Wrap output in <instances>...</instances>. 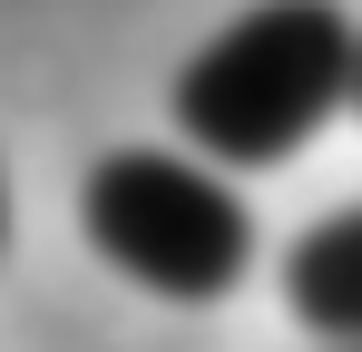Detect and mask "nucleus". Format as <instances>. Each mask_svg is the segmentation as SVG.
Here are the masks:
<instances>
[{
    "mask_svg": "<svg viewBox=\"0 0 362 352\" xmlns=\"http://www.w3.org/2000/svg\"><path fill=\"white\" fill-rule=\"evenodd\" d=\"M78 235L157 303H226L255 274V206L235 176L167 147H108L78 176Z\"/></svg>",
    "mask_w": 362,
    "mask_h": 352,
    "instance_id": "2",
    "label": "nucleus"
},
{
    "mask_svg": "<svg viewBox=\"0 0 362 352\" xmlns=\"http://www.w3.org/2000/svg\"><path fill=\"white\" fill-rule=\"evenodd\" d=\"M353 40L343 0H255L177 69V137L216 167H284L333 108H353Z\"/></svg>",
    "mask_w": 362,
    "mask_h": 352,
    "instance_id": "1",
    "label": "nucleus"
},
{
    "mask_svg": "<svg viewBox=\"0 0 362 352\" xmlns=\"http://www.w3.org/2000/svg\"><path fill=\"white\" fill-rule=\"evenodd\" d=\"M353 108H362V40H353Z\"/></svg>",
    "mask_w": 362,
    "mask_h": 352,
    "instance_id": "5",
    "label": "nucleus"
},
{
    "mask_svg": "<svg viewBox=\"0 0 362 352\" xmlns=\"http://www.w3.org/2000/svg\"><path fill=\"white\" fill-rule=\"evenodd\" d=\"M353 352H362V343H353Z\"/></svg>",
    "mask_w": 362,
    "mask_h": 352,
    "instance_id": "6",
    "label": "nucleus"
},
{
    "mask_svg": "<svg viewBox=\"0 0 362 352\" xmlns=\"http://www.w3.org/2000/svg\"><path fill=\"white\" fill-rule=\"evenodd\" d=\"M284 313L303 333H323L333 352L362 343V196L313 216V225L284 245Z\"/></svg>",
    "mask_w": 362,
    "mask_h": 352,
    "instance_id": "3",
    "label": "nucleus"
},
{
    "mask_svg": "<svg viewBox=\"0 0 362 352\" xmlns=\"http://www.w3.org/2000/svg\"><path fill=\"white\" fill-rule=\"evenodd\" d=\"M0 245H10V176H0Z\"/></svg>",
    "mask_w": 362,
    "mask_h": 352,
    "instance_id": "4",
    "label": "nucleus"
}]
</instances>
